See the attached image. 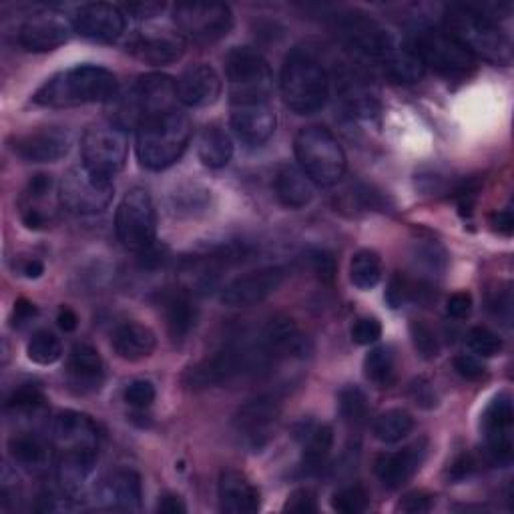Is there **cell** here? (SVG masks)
Returning <instances> with one entry per match:
<instances>
[{
    "instance_id": "obj_1",
    "label": "cell",
    "mask_w": 514,
    "mask_h": 514,
    "mask_svg": "<svg viewBox=\"0 0 514 514\" xmlns=\"http://www.w3.org/2000/svg\"><path fill=\"white\" fill-rule=\"evenodd\" d=\"M53 448L57 450V478L65 492L79 494L99 456V428L91 416L65 410L53 422Z\"/></svg>"
},
{
    "instance_id": "obj_2",
    "label": "cell",
    "mask_w": 514,
    "mask_h": 514,
    "mask_svg": "<svg viewBox=\"0 0 514 514\" xmlns=\"http://www.w3.org/2000/svg\"><path fill=\"white\" fill-rule=\"evenodd\" d=\"M119 93V79L99 65H77L53 75L35 95L33 103L47 109H71L111 103Z\"/></svg>"
},
{
    "instance_id": "obj_3",
    "label": "cell",
    "mask_w": 514,
    "mask_h": 514,
    "mask_svg": "<svg viewBox=\"0 0 514 514\" xmlns=\"http://www.w3.org/2000/svg\"><path fill=\"white\" fill-rule=\"evenodd\" d=\"M442 31L472 59H482L492 65H508L512 61L510 39L480 7L448 5L442 17Z\"/></svg>"
},
{
    "instance_id": "obj_4",
    "label": "cell",
    "mask_w": 514,
    "mask_h": 514,
    "mask_svg": "<svg viewBox=\"0 0 514 514\" xmlns=\"http://www.w3.org/2000/svg\"><path fill=\"white\" fill-rule=\"evenodd\" d=\"M135 131L139 163L149 171H163L185 153L191 139V121L175 107L143 119Z\"/></svg>"
},
{
    "instance_id": "obj_5",
    "label": "cell",
    "mask_w": 514,
    "mask_h": 514,
    "mask_svg": "<svg viewBox=\"0 0 514 514\" xmlns=\"http://www.w3.org/2000/svg\"><path fill=\"white\" fill-rule=\"evenodd\" d=\"M280 89L290 111L298 115H314L328 103L330 77L312 53L298 49L288 55L282 67Z\"/></svg>"
},
{
    "instance_id": "obj_6",
    "label": "cell",
    "mask_w": 514,
    "mask_h": 514,
    "mask_svg": "<svg viewBox=\"0 0 514 514\" xmlns=\"http://www.w3.org/2000/svg\"><path fill=\"white\" fill-rule=\"evenodd\" d=\"M302 173L320 187L336 185L346 173V153L340 141L324 127H304L294 143Z\"/></svg>"
},
{
    "instance_id": "obj_7",
    "label": "cell",
    "mask_w": 514,
    "mask_h": 514,
    "mask_svg": "<svg viewBox=\"0 0 514 514\" xmlns=\"http://www.w3.org/2000/svg\"><path fill=\"white\" fill-rule=\"evenodd\" d=\"M225 77L229 87V103L270 101L274 75L268 61L249 47H235L225 57Z\"/></svg>"
},
{
    "instance_id": "obj_8",
    "label": "cell",
    "mask_w": 514,
    "mask_h": 514,
    "mask_svg": "<svg viewBox=\"0 0 514 514\" xmlns=\"http://www.w3.org/2000/svg\"><path fill=\"white\" fill-rule=\"evenodd\" d=\"M406 47L420 59L424 69L444 77H466L476 69V59L438 27L412 29Z\"/></svg>"
},
{
    "instance_id": "obj_9",
    "label": "cell",
    "mask_w": 514,
    "mask_h": 514,
    "mask_svg": "<svg viewBox=\"0 0 514 514\" xmlns=\"http://www.w3.org/2000/svg\"><path fill=\"white\" fill-rule=\"evenodd\" d=\"M177 101V81L161 73L143 75L125 95V99H121L115 123L125 131L129 127L137 129L143 119L161 111L175 109Z\"/></svg>"
},
{
    "instance_id": "obj_10",
    "label": "cell",
    "mask_w": 514,
    "mask_h": 514,
    "mask_svg": "<svg viewBox=\"0 0 514 514\" xmlns=\"http://www.w3.org/2000/svg\"><path fill=\"white\" fill-rule=\"evenodd\" d=\"M127 153V131L115 121L89 127L81 139L83 165L105 179H113L117 173L123 171L127 163Z\"/></svg>"
},
{
    "instance_id": "obj_11",
    "label": "cell",
    "mask_w": 514,
    "mask_h": 514,
    "mask_svg": "<svg viewBox=\"0 0 514 514\" xmlns=\"http://www.w3.org/2000/svg\"><path fill=\"white\" fill-rule=\"evenodd\" d=\"M117 239L131 251H145L155 245L157 213L149 191L135 187L131 189L117 207L115 215Z\"/></svg>"
},
{
    "instance_id": "obj_12",
    "label": "cell",
    "mask_w": 514,
    "mask_h": 514,
    "mask_svg": "<svg viewBox=\"0 0 514 514\" xmlns=\"http://www.w3.org/2000/svg\"><path fill=\"white\" fill-rule=\"evenodd\" d=\"M173 23L185 41L211 45L229 35L233 13L223 3H179L173 7Z\"/></svg>"
},
{
    "instance_id": "obj_13",
    "label": "cell",
    "mask_w": 514,
    "mask_h": 514,
    "mask_svg": "<svg viewBox=\"0 0 514 514\" xmlns=\"http://www.w3.org/2000/svg\"><path fill=\"white\" fill-rule=\"evenodd\" d=\"M113 195V179H105L89 171L85 165L71 167L59 185L61 205L73 215L103 213L113 201Z\"/></svg>"
},
{
    "instance_id": "obj_14",
    "label": "cell",
    "mask_w": 514,
    "mask_h": 514,
    "mask_svg": "<svg viewBox=\"0 0 514 514\" xmlns=\"http://www.w3.org/2000/svg\"><path fill=\"white\" fill-rule=\"evenodd\" d=\"M512 398L508 392L496 394L482 414V434L492 464L506 466L512 460Z\"/></svg>"
},
{
    "instance_id": "obj_15",
    "label": "cell",
    "mask_w": 514,
    "mask_h": 514,
    "mask_svg": "<svg viewBox=\"0 0 514 514\" xmlns=\"http://www.w3.org/2000/svg\"><path fill=\"white\" fill-rule=\"evenodd\" d=\"M286 282V270L272 266L249 272L229 282L221 292V302L229 308H251L274 296Z\"/></svg>"
},
{
    "instance_id": "obj_16",
    "label": "cell",
    "mask_w": 514,
    "mask_h": 514,
    "mask_svg": "<svg viewBox=\"0 0 514 514\" xmlns=\"http://www.w3.org/2000/svg\"><path fill=\"white\" fill-rule=\"evenodd\" d=\"M280 416L282 402L276 396H257L235 414V430L251 448H260L272 438Z\"/></svg>"
},
{
    "instance_id": "obj_17",
    "label": "cell",
    "mask_w": 514,
    "mask_h": 514,
    "mask_svg": "<svg viewBox=\"0 0 514 514\" xmlns=\"http://www.w3.org/2000/svg\"><path fill=\"white\" fill-rule=\"evenodd\" d=\"M127 51L145 65L163 67L177 63L185 55V39L177 31H139L127 43Z\"/></svg>"
},
{
    "instance_id": "obj_18",
    "label": "cell",
    "mask_w": 514,
    "mask_h": 514,
    "mask_svg": "<svg viewBox=\"0 0 514 514\" xmlns=\"http://www.w3.org/2000/svg\"><path fill=\"white\" fill-rule=\"evenodd\" d=\"M125 27V13L119 7L107 3L83 5L73 17V29L81 37L99 43L117 41L125 33Z\"/></svg>"
},
{
    "instance_id": "obj_19",
    "label": "cell",
    "mask_w": 514,
    "mask_h": 514,
    "mask_svg": "<svg viewBox=\"0 0 514 514\" xmlns=\"http://www.w3.org/2000/svg\"><path fill=\"white\" fill-rule=\"evenodd\" d=\"M11 149L27 163H55L71 151V135L59 127H45L15 137Z\"/></svg>"
},
{
    "instance_id": "obj_20",
    "label": "cell",
    "mask_w": 514,
    "mask_h": 514,
    "mask_svg": "<svg viewBox=\"0 0 514 514\" xmlns=\"http://www.w3.org/2000/svg\"><path fill=\"white\" fill-rule=\"evenodd\" d=\"M278 119L270 101L231 105V129L247 145H264L272 139Z\"/></svg>"
},
{
    "instance_id": "obj_21",
    "label": "cell",
    "mask_w": 514,
    "mask_h": 514,
    "mask_svg": "<svg viewBox=\"0 0 514 514\" xmlns=\"http://www.w3.org/2000/svg\"><path fill=\"white\" fill-rule=\"evenodd\" d=\"M71 39V25L55 13H35L19 29V43L29 53H49Z\"/></svg>"
},
{
    "instance_id": "obj_22",
    "label": "cell",
    "mask_w": 514,
    "mask_h": 514,
    "mask_svg": "<svg viewBox=\"0 0 514 514\" xmlns=\"http://www.w3.org/2000/svg\"><path fill=\"white\" fill-rule=\"evenodd\" d=\"M426 450L428 446H426V440L422 438L410 446H404L402 450L380 454L374 464V472L378 480L390 490L402 488L406 482L414 478V474L424 464Z\"/></svg>"
},
{
    "instance_id": "obj_23",
    "label": "cell",
    "mask_w": 514,
    "mask_h": 514,
    "mask_svg": "<svg viewBox=\"0 0 514 514\" xmlns=\"http://www.w3.org/2000/svg\"><path fill=\"white\" fill-rule=\"evenodd\" d=\"M217 494L221 510L229 514H253L262 506V496L257 486L243 472L233 468L219 474Z\"/></svg>"
},
{
    "instance_id": "obj_24",
    "label": "cell",
    "mask_w": 514,
    "mask_h": 514,
    "mask_svg": "<svg viewBox=\"0 0 514 514\" xmlns=\"http://www.w3.org/2000/svg\"><path fill=\"white\" fill-rule=\"evenodd\" d=\"M221 95V79L217 71L205 63L193 65L177 79V99L185 107L201 109L213 105Z\"/></svg>"
},
{
    "instance_id": "obj_25",
    "label": "cell",
    "mask_w": 514,
    "mask_h": 514,
    "mask_svg": "<svg viewBox=\"0 0 514 514\" xmlns=\"http://www.w3.org/2000/svg\"><path fill=\"white\" fill-rule=\"evenodd\" d=\"M69 388L79 394H95L101 390L105 380V366L99 352L89 344H77L71 352L69 372H67Z\"/></svg>"
},
{
    "instance_id": "obj_26",
    "label": "cell",
    "mask_w": 514,
    "mask_h": 514,
    "mask_svg": "<svg viewBox=\"0 0 514 514\" xmlns=\"http://www.w3.org/2000/svg\"><path fill=\"white\" fill-rule=\"evenodd\" d=\"M99 498L115 510H139L143 500L141 476L135 470H117L99 486Z\"/></svg>"
},
{
    "instance_id": "obj_27",
    "label": "cell",
    "mask_w": 514,
    "mask_h": 514,
    "mask_svg": "<svg viewBox=\"0 0 514 514\" xmlns=\"http://www.w3.org/2000/svg\"><path fill=\"white\" fill-rule=\"evenodd\" d=\"M155 332L139 322H127L113 334V350L125 362H141L155 352Z\"/></svg>"
},
{
    "instance_id": "obj_28",
    "label": "cell",
    "mask_w": 514,
    "mask_h": 514,
    "mask_svg": "<svg viewBox=\"0 0 514 514\" xmlns=\"http://www.w3.org/2000/svg\"><path fill=\"white\" fill-rule=\"evenodd\" d=\"M274 189L278 201L288 209H304L314 199L312 181L294 165H284L278 169Z\"/></svg>"
},
{
    "instance_id": "obj_29",
    "label": "cell",
    "mask_w": 514,
    "mask_h": 514,
    "mask_svg": "<svg viewBox=\"0 0 514 514\" xmlns=\"http://www.w3.org/2000/svg\"><path fill=\"white\" fill-rule=\"evenodd\" d=\"M197 155L209 169L225 167L233 157V141L219 125H207L197 141Z\"/></svg>"
},
{
    "instance_id": "obj_30",
    "label": "cell",
    "mask_w": 514,
    "mask_h": 514,
    "mask_svg": "<svg viewBox=\"0 0 514 514\" xmlns=\"http://www.w3.org/2000/svg\"><path fill=\"white\" fill-rule=\"evenodd\" d=\"M197 318L199 312L187 296L175 294L165 302V322L173 344H183L191 336L197 326Z\"/></svg>"
},
{
    "instance_id": "obj_31",
    "label": "cell",
    "mask_w": 514,
    "mask_h": 514,
    "mask_svg": "<svg viewBox=\"0 0 514 514\" xmlns=\"http://www.w3.org/2000/svg\"><path fill=\"white\" fill-rule=\"evenodd\" d=\"M378 67L392 83H400V85L418 83L426 73L420 59L408 47H402V45H398L392 53H388Z\"/></svg>"
},
{
    "instance_id": "obj_32",
    "label": "cell",
    "mask_w": 514,
    "mask_h": 514,
    "mask_svg": "<svg viewBox=\"0 0 514 514\" xmlns=\"http://www.w3.org/2000/svg\"><path fill=\"white\" fill-rule=\"evenodd\" d=\"M334 446V430L328 424H318L304 432V448H302V466L306 472H314L322 468L330 450Z\"/></svg>"
},
{
    "instance_id": "obj_33",
    "label": "cell",
    "mask_w": 514,
    "mask_h": 514,
    "mask_svg": "<svg viewBox=\"0 0 514 514\" xmlns=\"http://www.w3.org/2000/svg\"><path fill=\"white\" fill-rule=\"evenodd\" d=\"M350 280L362 290H374L382 280V260L374 249H360L354 253L350 264Z\"/></svg>"
},
{
    "instance_id": "obj_34",
    "label": "cell",
    "mask_w": 514,
    "mask_h": 514,
    "mask_svg": "<svg viewBox=\"0 0 514 514\" xmlns=\"http://www.w3.org/2000/svg\"><path fill=\"white\" fill-rule=\"evenodd\" d=\"M9 452H11V458L25 466V468H43L49 460V448L47 444L35 436V434H29V432H23V434H17L11 438L9 442Z\"/></svg>"
},
{
    "instance_id": "obj_35",
    "label": "cell",
    "mask_w": 514,
    "mask_h": 514,
    "mask_svg": "<svg viewBox=\"0 0 514 514\" xmlns=\"http://www.w3.org/2000/svg\"><path fill=\"white\" fill-rule=\"evenodd\" d=\"M414 430V418L402 408L386 410L374 424V436L384 444H396Z\"/></svg>"
},
{
    "instance_id": "obj_36",
    "label": "cell",
    "mask_w": 514,
    "mask_h": 514,
    "mask_svg": "<svg viewBox=\"0 0 514 514\" xmlns=\"http://www.w3.org/2000/svg\"><path fill=\"white\" fill-rule=\"evenodd\" d=\"M394 372H396V356L390 346H378L366 354L364 374L372 384L380 388L392 384Z\"/></svg>"
},
{
    "instance_id": "obj_37",
    "label": "cell",
    "mask_w": 514,
    "mask_h": 514,
    "mask_svg": "<svg viewBox=\"0 0 514 514\" xmlns=\"http://www.w3.org/2000/svg\"><path fill=\"white\" fill-rule=\"evenodd\" d=\"M27 354H29L31 362H35L39 366H51L61 360L63 344L53 332L43 330L33 336V340L27 346Z\"/></svg>"
},
{
    "instance_id": "obj_38",
    "label": "cell",
    "mask_w": 514,
    "mask_h": 514,
    "mask_svg": "<svg viewBox=\"0 0 514 514\" xmlns=\"http://www.w3.org/2000/svg\"><path fill=\"white\" fill-rule=\"evenodd\" d=\"M340 414L350 426H362L368 416V398L358 386H346L338 396Z\"/></svg>"
},
{
    "instance_id": "obj_39",
    "label": "cell",
    "mask_w": 514,
    "mask_h": 514,
    "mask_svg": "<svg viewBox=\"0 0 514 514\" xmlns=\"http://www.w3.org/2000/svg\"><path fill=\"white\" fill-rule=\"evenodd\" d=\"M370 506V494L362 484H350L340 488L332 496V508L342 514H362Z\"/></svg>"
},
{
    "instance_id": "obj_40",
    "label": "cell",
    "mask_w": 514,
    "mask_h": 514,
    "mask_svg": "<svg viewBox=\"0 0 514 514\" xmlns=\"http://www.w3.org/2000/svg\"><path fill=\"white\" fill-rule=\"evenodd\" d=\"M410 338L414 344V350L422 360H434L440 354V342L436 332L424 322V320H412L410 322Z\"/></svg>"
},
{
    "instance_id": "obj_41",
    "label": "cell",
    "mask_w": 514,
    "mask_h": 514,
    "mask_svg": "<svg viewBox=\"0 0 514 514\" xmlns=\"http://www.w3.org/2000/svg\"><path fill=\"white\" fill-rule=\"evenodd\" d=\"M45 402H47V398L37 384H25L9 396L7 410L19 412V414H29V412L41 410L45 406Z\"/></svg>"
},
{
    "instance_id": "obj_42",
    "label": "cell",
    "mask_w": 514,
    "mask_h": 514,
    "mask_svg": "<svg viewBox=\"0 0 514 514\" xmlns=\"http://www.w3.org/2000/svg\"><path fill=\"white\" fill-rule=\"evenodd\" d=\"M468 346L480 358H492L502 350V340L488 328H472L468 332Z\"/></svg>"
},
{
    "instance_id": "obj_43",
    "label": "cell",
    "mask_w": 514,
    "mask_h": 514,
    "mask_svg": "<svg viewBox=\"0 0 514 514\" xmlns=\"http://www.w3.org/2000/svg\"><path fill=\"white\" fill-rule=\"evenodd\" d=\"M352 342L358 346H370L376 344L382 338V324L378 318H358L352 326Z\"/></svg>"
},
{
    "instance_id": "obj_44",
    "label": "cell",
    "mask_w": 514,
    "mask_h": 514,
    "mask_svg": "<svg viewBox=\"0 0 514 514\" xmlns=\"http://www.w3.org/2000/svg\"><path fill=\"white\" fill-rule=\"evenodd\" d=\"M155 386L149 380H135L125 388V402L133 408L145 410L155 402Z\"/></svg>"
},
{
    "instance_id": "obj_45",
    "label": "cell",
    "mask_w": 514,
    "mask_h": 514,
    "mask_svg": "<svg viewBox=\"0 0 514 514\" xmlns=\"http://www.w3.org/2000/svg\"><path fill=\"white\" fill-rule=\"evenodd\" d=\"M310 262H312L314 274L318 276V280L322 284L332 286L336 282L338 268H336V260H334L332 253H328V251H312Z\"/></svg>"
},
{
    "instance_id": "obj_46",
    "label": "cell",
    "mask_w": 514,
    "mask_h": 514,
    "mask_svg": "<svg viewBox=\"0 0 514 514\" xmlns=\"http://www.w3.org/2000/svg\"><path fill=\"white\" fill-rule=\"evenodd\" d=\"M284 510H290V512H296V514H314V512H318L316 492L312 488H298V490H294L288 496Z\"/></svg>"
},
{
    "instance_id": "obj_47",
    "label": "cell",
    "mask_w": 514,
    "mask_h": 514,
    "mask_svg": "<svg viewBox=\"0 0 514 514\" xmlns=\"http://www.w3.org/2000/svg\"><path fill=\"white\" fill-rule=\"evenodd\" d=\"M432 506H434V496L430 492L414 490L402 498V502L398 504V510L408 514H422V512H430Z\"/></svg>"
},
{
    "instance_id": "obj_48",
    "label": "cell",
    "mask_w": 514,
    "mask_h": 514,
    "mask_svg": "<svg viewBox=\"0 0 514 514\" xmlns=\"http://www.w3.org/2000/svg\"><path fill=\"white\" fill-rule=\"evenodd\" d=\"M454 370L458 372V376H462L464 380H480L484 376V366L476 356L470 354H460L454 358Z\"/></svg>"
},
{
    "instance_id": "obj_49",
    "label": "cell",
    "mask_w": 514,
    "mask_h": 514,
    "mask_svg": "<svg viewBox=\"0 0 514 514\" xmlns=\"http://www.w3.org/2000/svg\"><path fill=\"white\" fill-rule=\"evenodd\" d=\"M472 296L468 292H456L446 304V312L454 320H466L472 314Z\"/></svg>"
},
{
    "instance_id": "obj_50",
    "label": "cell",
    "mask_w": 514,
    "mask_h": 514,
    "mask_svg": "<svg viewBox=\"0 0 514 514\" xmlns=\"http://www.w3.org/2000/svg\"><path fill=\"white\" fill-rule=\"evenodd\" d=\"M410 296H412V290H410L408 282L404 278H400V276H394L390 280L388 290H386V302L390 304V308H394V310L400 308Z\"/></svg>"
},
{
    "instance_id": "obj_51",
    "label": "cell",
    "mask_w": 514,
    "mask_h": 514,
    "mask_svg": "<svg viewBox=\"0 0 514 514\" xmlns=\"http://www.w3.org/2000/svg\"><path fill=\"white\" fill-rule=\"evenodd\" d=\"M476 470V460L472 458V454H460L448 468V478L452 482H462L466 478L472 476V472Z\"/></svg>"
},
{
    "instance_id": "obj_52",
    "label": "cell",
    "mask_w": 514,
    "mask_h": 514,
    "mask_svg": "<svg viewBox=\"0 0 514 514\" xmlns=\"http://www.w3.org/2000/svg\"><path fill=\"white\" fill-rule=\"evenodd\" d=\"M410 394L414 398V402L422 408H434L436 406V394L434 388L426 382V380H416L410 388Z\"/></svg>"
},
{
    "instance_id": "obj_53",
    "label": "cell",
    "mask_w": 514,
    "mask_h": 514,
    "mask_svg": "<svg viewBox=\"0 0 514 514\" xmlns=\"http://www.w3.org/2000/svg\"><path fill=\"white\" fill-rule=\"evenodd\" d=\"M51 187H53V179H51V175L37 173V175H33V179L29 181V189H27V193H29V197H31V199H41V197H45V195L51 191Z\"/></svg>"
},
{
    "instance_id": "obj_54",
    "label": "cell",
    "mask_w": 514,
    "mask_h": 514,
    "mask_svg": "<svg viewBox=\"0 0 514 514\" xmlns=\"http://www.w3.org/2000/svg\"><path fill=\"white\" fill-rule=\"evenodd\" d=\"M157 510L163 512V514H183L187 512V506L183 502V498L179 494H163L159 498V504H157Z\"/></svg>"
},
{
    "instance_id": "obj_55",
    "label": "cell",
    "mask_w": 514,
    "mask_h": 514,
    "mask_svg": "<svg viewBox=\"0 0 514 514\" xmlns=\"http://www.w3.org/2000/svg\"><path fill=\"white\" fill-rule=\"evenodd\" d=\"M37 316V306L33 304V302H29V300H19L17 304H15V312H13V324L15 326H23V324H27L29 320H33Z\"/></svg>"
},
{
    "instance_id": "obj_56",
    "label": "cell",
    "mask_w": 514,
    "mask_h": 514,
    "mask_svg": "<svg viewBox=\"0 0 514 514\" xmlns=\"http://www.w3.org/2000/svg\"><path fill=\"white\" fill-rule=\"evenodd\" d=\"M163 9L165 7L159 3H141V5H129L125 11L135 19H153L159 13H163Z\"/></svg>"
},
{
    "instance_id": "obj_57",
    "label": "cell",
    "mask_w": 514,
    "mask_h": 514,
    "mask_svg": "<svg viewBox=\"0 0 514 514\" xmlns=\"http://www.w3.org/2000/svg\"><path fill=\"white\" fill-rule=\"evenodd\" d=\"M23 221H25V225H27L29 229H43V227L49 225V217H47L39 207H33V205L25 207V211H23Z\"/></svg>"
},
{
    "instance_id": "obj_58",
    "label": "cell",
    "mask_w": 514,
    "mask_h": 514,
    "mask_svg": "<svg viewBox=\"0 0 514 514\" xmlns=\"http://www.w3.org/2000/svg\"><path fill=\"white\" fill-rule=\"evenodd\" d=\"M57 324H59V328H61L63 332H75V330H77V326H79V316H77V312H75V310H71V308L63 306V308L59 310Z\"/></svg>"
},
{
    "instance_id": "obj_59",
    "label": "cell",
    "mask_w": 514,
    "mask_h": 514,
    "mask_svg": "<svg viewBox=\"0 0 514 514\" xmlns=\"http://www.w3.org/2000/svg\"><path fill=\"white\" fill-rule=\"evenodd\" d=\"M492 225H494L500 233L510 235V233H512V227H514V217H512L510 207L498 211V213L492 217Z\"/></svg>"
},
{
    "instance_id": "obj_60",
    "label": "cell",
    "mask_w": 514,
    "mask_h": 514,
    "mask_svg": "<svg viewBox=\"0 0 514 514\" xmlns=\"http://www.w3.org/2000/svg\"><path fill=\"white\" fill-rule=\"evenodd\" d=\"M19 272H21L25 278H29V280H37V278H41V276L45 274V264L39 262V260H35V257H31V260L23 262V266L19 268Z\"/></svg>"
}]
</instances>
